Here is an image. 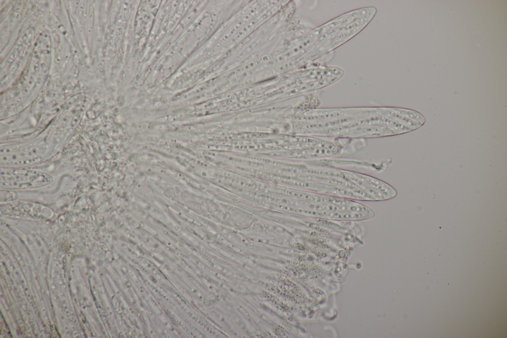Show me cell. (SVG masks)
<instances>
[{
    "mask_svg": "<svg viewBox=\"0 0 507 338\" xmlns=\"http://www.w3.org/2000/svg\"><path fill=\"white\" fill-rule=\"evenodd\" d=\"M50 174L36 169L3 167L0 169V187L5 189H27L47 186L52 182Z\"/></svg>",
    "mask_w": 507,
    "mask_h": 338,
    "instance_id": "1",
    "label": "cell"
},
{
    "mask_svg": "<svg viewBox=\"0 0 507 338\" xmlns=\"http://www.w3.org/2000/svg\"><path fill=\"white\" fill-rule=\"evenodd\" d=\"M46 153L44 144L24 143L1 148L0 163L4 167L27 166L42 161Z\"/></svg>",
    "mask_w": 507,
    "mask_h": 338,
    "instance_id": "2",
    "label": "cell"
}]
</instances>
